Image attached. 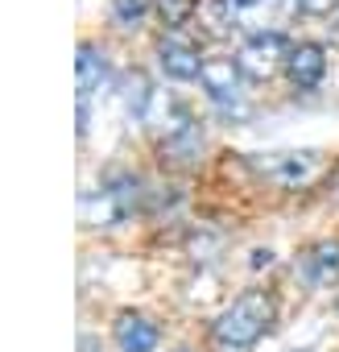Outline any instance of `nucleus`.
Masks as SVG:
<instances>
[{
	"label": "nucleus",
	"mask_w": 339,
	"mask_h": 352,
	"mask_svg": "<svg viewBox=\"0 0 339 352\" xmlns=\"http://www.w3.org/2000/svg\"><path fill=\"white\" fill-rule=\"evenodd\" d=\"M277 323V298L269 290L236 294L211 323V344L220 352H253Z\"/></svg>",
	"instance_id": "obj_1"
},
{
	"label": "nucleus",
	"mask_w": 339,
	"mask_h": 352,
	"mask_svg": "<svg viewBox=\"0 0 339 352\" xmlns=\"http://www.w3.org/2000/svg\"><path fill=\"white\" fill-rule=\"evenodd\" d=\"M248 166L261 183L277 191H302L327 174V153L323 149H273V153H253Z\"/></svg>",
	"instance_id": "obj_2"
},
{
	"label": "nucleus",
	"mask_w": 339,
	"mask_h": 352,
	"mask_svg": "<svg viewBox=\"0 0 339 352\" xmlns=\"http://www.w3.org/2000/svg\"><path fill=\"white\" fill-rule=\"evenodd\" d=\"M137 199H141V183L132 174H116L100 191H87L79 199V220H83V228H112L137 208Z\"/></svg>",
	"instance_id": "obj_3"
},
{
	"label": "nucleus",
	"mask_w": 339,
	"mask_h": 352,
	"mask_svg": "<svg viewBox=\"0 0 339 352\" xmlns=\"http://www.w3.org/2000/svg\"><path fill=\"white\" fill-rule=\"evenodd\" d=\"M240 79H244V71H240V63H236V58H203L199 83H203L207 100H211L215 108H224L228 116H236V120H240V116H248Z\"/></svg>",
	"instance_id": "obj_4"
},
{
	"label": "nucleus",
	"mask_w": 339,
	"mask_h": 352,
	"mask_svg": "<svg viewBox=\"0 0 339 352\" xmlns=\"http://www.w3.org/2000/svg\"><path fill=\"white\" fill-rule=\"evenodd\" d=\"M141 124L165 145V141L191 133L199 120L191 116V108H187L174 91H149V100H145V108H141Z\"/></svg>",
	"instance_id": "obj_5"
},
{
	"label": "nucleus",
	"mask_w": 339,
	"mask_h": 352,
	"mask_svg": "<svg viewBox=\"0 0 339 352\" xmlns=\"http://www.w3.org/2000/svg\"><path fill=\"white\" fill-rule=\"evenodd\" d=\"M290 42L277 34V30H265V34H248L236 63L248 79H273L277 71H285V58H290Z\"/></svg>",
	"instance_id": "obj_6"
},
{
	"label": "nucleus",
	"mask_w": 339,
	"mask_h": 352,
	"mask_svg": "<svg viewBox=\"0 0 339 352\" xmlns=\"http://www.w3.org/2000/svg\"><path fill=\"white\" fill-rule=\"evenodd\" d=\"M220 21L232 30H248V34H265L281 13L298 9V0H215Z\"/></svg>",
	"instance_id": "obj_7"
},
{
	"label": "nucleus",
	"mask_w": 339,
	"mask_h": 352,
	"mask_svg": "<svg viewBox=\"0 0 339 352\" xmlns=\"http://www.w3.org/2000/svg\"><path fill=\"white\" fill-rule=\"evenodd\" d=\"M294 278L306 290H331L339 282V241H314L294 257Z\"/></svg>",
	"instance_id": "obj_8"
},
{
	"label": "nucleus",
	"mask_w": 339,
	"mask_h": 352,
	"mask_svg": "<svg viewBox=\"0 0 339 352\" xmlns=\"http://www.w3.org/2000/svg\"><path fill=\"white\" fill-rule=\"evenodd\" d=\"M157 340H161V327L149 315H141V311H120L116 323H112L116 352H153Z\"/></svg>",
	"instance_id": "obj_9"
},
{
	"label": "nucleus",
	"mask_w": 339,
	"mask_h": 352,
	"mask_svg": "<svg viewBox=\"0 0 339 352\" xmlns=\"http://www.w3.org/2000/svg\"><path fill=\"white\" fill-rule=\"evenodd\" d=\"M285 75H290L294 87L314 91V87L327 79V50H323L318 42H298V46L290 50V58H285Z\"/></svg>",
	"instance_id": "obj_10"
},
{
	"label": "nucleus",
	"mask_w": 339,
	"mask_h": 352,
	"mask_svg": "<svg viewBox=\"0 0 339 352\" xmlns=\"http://www.w3.org/2000/svg\"><path fill=\"white\" fill-rule=\"evenodd\" d=\"M75 71H79V133L87 129V104L95 100V91L104 87V79H108V58H104V50H95L91 42H83L79 46V58H75Z\"/></svg>",
	"instance_id": "obj_11"
},
{
	"label": "nucleus",
	"mask_w": 339,
	"mask_h": 352,
	"mask_svg": "<svg viewBox=\"0 0 339 352\" xmlns=\"http://www.w3.org/2000/svg\"><path fill=\"white\" fill-rule=\"evenodd\" d=\"M157 63H161V71H165L170 79H178V83L199 79V71H203L199 46H191V42H183V38H165V42L157 46Z\"/></svg>",
	"instance_id": "obj_12"
},
{
	"label": "nucleus",
	"mask_w": 339,
	"mask_h": 352,
	"mask_svg": "<svg viewBox=\"0 0 339 352\" xmlns=\"http://www.w3.org/2000/svg\"><path fill=\"white\" fill-rule=\"evenodd\" d=\"M157 13H161L165 30H178L199 13V0H157Z\"/></svg>",
	"instance_id": "obj_13"
},
{
	"label": "nucleus",
	"mask_w": 339,
	"mask_h": 352,
	"mask_svg": "<svg viewBox=\"0 0 339 352\" xmlns=\"http://www.w3.org/2000/svg\"><path fill=\"white\" fill-rule=\"evenodd\" d=\"M108 13H112V21H116L120 30H132V25L145 21L149 0H108Z\"/></svg>",
	"instance_id": "obj_14"
},
{
	"label": "nucleus",
	"mask_w": 339,
	"mask_h": 352,
	"mask_svg": "<svg viewBox=\"0 0 339 352\" xmlns=\"http://www.w3.org/2000/svg\"><path fill=\"white\" fill-rule=\"evenodd\" d=\"M298 9L310 13V17H327V13L339 9V0H298Z\"/></svg>",
	"instance_id": "obj_15"
},
{
	"label": "nucleus",
	"mask_w": 339,
	"mask_h": 352,
	"mask_svg": "<svg viewBox=\"0 0 339 352\" xmlns=\"http://www.w3.org/2000/svg\"><path fill=\"white\" fill-rule=\"evenodd\" d=\"M269 261H273V253H269V249H257V253H253V265H257V270H261V265H269Z\"/></svg>",
	"instance_id": "obj_16"
},
{
	"label": "nucleus",
	"mask_w": 339,
	"mask_h": 352,
	"mask_svg": "<svg viewBox=\"0 0 339 352\" xmlns=\"http://www.w3.org/2000/svg\"><path fill=\"white\" fill-rule=\"evenodd\" d=\"M335 204H339V174H335Z\"/></svg>",
	"instance_id": "obj_17"
},
{
	"label": "nucleus",
	"mask_w": 339,
	"mask_h": 352,
	"mask_svg": "<svg viewBox=\"0 0 339 352\" xmlns=\"http://www.w3.org/2000/svg\"><path fill=\"white\" fill-rule=\"evenodd\" d=\"M298 352H310V348H298Z\"/></svg>",
	"instance_id": "obj_18"
},
{
	"label": "nucleus",
	"mask_w": 339,
	"mask_h": 352,
	"mask_svg": "<svg viewBox=\"0 0 339 352\" xmlns=\"http://www.w3.org/2000/svg\"><path fill=\"white\" fill-rule=\"evenodd\" d=\"M335 307H339V302H335Z\"/></svg>",
	"instance_id": "obj_19"
}]
</instances>
